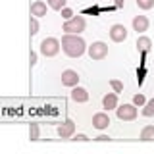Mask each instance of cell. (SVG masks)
I'll return each mask as SVG.
<instances>
[{"label": "cell", "mask_w": 154, "mask_h": 154, "mask_svg": "<svg viewBox=\"0 0 154 154\" xmlns=\"http://www.w3.org/2000/svg\"><path fill=\"white\" fill-rule=\"evenodd\" d=\"M60 48L66 52L69 58H79L85 54L87 50V42L81 38L79 35H71V33H66L62 37V42H60Z\"/></svg>", "instance_id": "1"}, {"label": "cell", "mask_w": 154, "mask_h": 154, "mask_svg": "<svg viewBox=\"0 0 154 154\" xmlns=\"http://www.w3.org/2000/svg\"><path fill=\"white\" fill-rule=\"evenodd\" d=\"M85 27H87V21H85V17L83 16H73V17H69V19H66V23H64V33H71V35H79V33H83L85 31Z\"/></svg>", "instance_id": "2"}, {"label": "cell", "mask_w": 154, "mask_h": 154, "mask_svg": "<svg viewBox=\"0 0 154 154\" xmlns=\"http://www.w3.org/2000/svg\"><path fill=\"white\" fill-rule=\"evenodd\" d=\"M60 52V41L54 37H46L41 41V54L46 58H52Z\"/></svg>", "instance_id": "3"}, {"label": "cell", "mask_w": 154, "mask_h": 154, "mask_svg": "<svg viewBox=\"0 0 154 154\" xmlns=\"http://www.w3.org/2000/svg\"><path fill=\"white\" fill-rule=\"evenodd\" d=\"M116 114H118V119H122V122H133L137 118V106L135 104L116 106Z\"/></svg>", "instance_id": "4"}, {"label": "cell", "mask_w": 154, "mask_h": 154, "mask_svg": "<svg viewBox=\"0 0 154 154\" xmlns=\"http://www.w3.org/2000/svg\"><path fill=\"white\" fill-rule=\"evenodd\" d=\"M87 52H89L91 60H104L108 56V45L106 42H93L91 46H87Z\"/></svg>", "instance_id": "5"}, {"label": "cell", "mask_w": 154, "mask_h": 154, "mask_svg": "<svg viewBox=\"0 0 154 154\" xmlns=\"http://www.w3.org/2000/svg\"><path fill=\"white\" fill-rule=\"evenodd\" d=\"M110 38H112L114 42H123L125 38H127V29H125V25L116 23V25L110 27Z\"/></svg>", "instance_id": "6"}, {"label": "cell", "mask_w": 154, "mask_h": 154, "mask_svg": "<svg viewBox=\"0 0 154 154\" xmlns=\"http://www.w3.org/2000/svg\"><path fill=\"white\" fill-rule=\"evenodd\" d=\"M73 133H75V123L71 122V119H67V122H64L62 125H58V135H60L62 139H69Z\"/></svg>", "instance_id": "7"}, {"label": "cell", "mask_w": 154, "mask_h": 154, "mask_svg": "<svg viewBox=\"0 0 154 154\" xmlns=\"http://www.w3.org/2000/svg\"><path fill=\"white\" fill-rule=\"evenodd\" d=\"M77 83H79V75H77V71L66 69L64 73H62V85H66V87H75Z\"/></svg>", "instance_id": "8"}, {"label": "cell", "mask_w": 154, "mask_h": 154, "mask_svg": "<svg viewBox=\"0 0 154 154\" xmlns=\"http://www.w3.org/2000/svg\"><path fill=\"white\" fill-rule=\"evenodd\" d=\"M108 125H110V118H108V114L98 112V114H94V116H93V127H96V129H106Z\"/></svg>", "instance_id": "9"}, {"label": "cell", "mask_w": 154, "mask_h": 154, "mask_svg": "<svg viewBox=\"0 0 154 154\" xmlns=\"http://www.w3.org/2000/svg\"><path fill=\"white\" fill-rule=\"evenodd\" d=\"M71 100L73 102H87L89 100V93L83 89V87H71Z\"/></svg>", "instance_id": "10"}, {"label": "cell", "mask_w": 154, "mask_h": 154, "mask_svg": "<svg viewBox=\"0 0 154 154\" xmlns=\"http://www.w3.org/2000/svg\"><path fill=\"white\" fill-rule=\"evenodd\" d=\"M148 29V17L146 16H135L133 17V31L144 33Z\"/></svg>", "instance_id": "11"}, {"label": "cell", "mask_w": 154, "mask_h": 154, "mask_svg": "<svg viewBox=\"0 0 154 154\" xmlns=\"http://www.w3.org/2000/svg\"><path fill=\"white\" fill-rule=\"evenodd\" d=\"M31 16L45 17L46 16V2H42V0H35V2L31 4Z\"/></svg>", "instance_id": "12"}, {"label": "cell", "mask_w": 154, "mask_h": 154, "mask_svg": "<svg viewBox=\"0 0 154 154\" xmlns=\"http://www.w3.org/2000/svg\"><path fill=\"white\" fill-rule=\"evenodd\" d=\"M135 46H137V50L141 52V54H148V52H150V48H152V41L148 37H139Z\"/></svg>", "instance_id": "13"}, {"label": "cell", "mask_w": 154, "mask_h": 154, "mask_svg": "<svg viewBox=\"0 0 154 154\" xmlns=\"http://www.w3.org/2000/svg\"><path fill=\"white\" fill-rule=\"evenodd\" d=\"M102 106H104L106 110H114L116 106H118V93H108V94H104Z\"/></svg>", "instance_id": "14"}, {"label": "cell", "mask_w": 154, "mask_h": 154, "mask_svg": "<svg viewBox=\"0 0 154 154\" xmlns=\"http://www.w3.org/2000/svg\"><path fill=\"white\" fill-rule=\"evenodd\" d=\"M141 139H143V141H154V125H146V127H143Z\"/></svg>", "instance_id": "15"}, {"label": "cell", "mask_w": 154, "mask_h": 154, "mask_svg": "<svg viewBox=\"0 0 154 154\" xmlns=\"http://www.w3.org/2000/svg\"><path fill=\"white\" fill-rule=\"evenodd\" d=\"M46 6L60 12L62 8H66V0H46Z\"/></svg>", "instance_id": "16"}, {"label": "cell", "mask_w": 154, "mask_h": 154, "mask_svg": "<svg viewBox=\"0 0 154 154\" xmlns=\"http://www.w3.org/2000/svg\"><path fill=\"white\" fill-rule=\"evenodd\" d=\"M143 116H146V118H152V116H154V98H152V100H148V102H144Z\"/></svg>", "instance_id": "17"}, {"label": "cell", "mask_w": 154, "mask_h": 154, "mask_svg": "<svg viewBox=\"0 0 154 154\" xmlns=\"http://www.w3.org/2000/svg\"><path fill=\"white\" fill-rule=\"evenodd\" d=\"M137 6L141 10H150L154 8V0H137Z\"/></svg>", "instance_id": "18"}, {"label": "cell", "mask_w": 154, "mask_h": 154, "mask_svg": "<svg viewBox=\"0 0 154 154\" xmlns=\"http://www.w3.org/2000/svg\"><path fill=\"white\" fill-rule=\"evenodd\" d=\"M29 29H31V35H37L38 33V19L35 16H31V21H29Z\"/></svg>", "instance_id": "19"}, {"label": "cell", "mask_w": 154, "mask_h": 154, "mask_svg": "<svg viewBox=\"0 0 154 154\" xmlns=\"http://www.w3.org/2000/svg\"><path fill=\"white\" fill-rule=\"evenodd\" d=\"M110 87H112L116 93H123V83H122V81H118V79H112V81H110Z\"/></svg>", "instance_id": "20"}, {"label": "cell", "mask_w": 154, "mask_h": 154, "mask_svg": "<svg viewBox=\"0 0 154 154\" xmlns=\"http://www.w3.org/2000/svg\"><path fill=\"white\" fill-rule=\"evenodd\" d=\"M29 135H31V141H37V139H38V125L37 123H31V127H29Z\"/></svg>", "instance_id": "21"}, {"label": "cell", "mask_w": 154, "mask_h": 154, "mask_svg": "<svg viewBox=\"0 0 154 154\" xmlns=\"http://www.w3.org/2000/svg\"><path fill=\"white\" fill-rule=\"evenodd\" d=\"M144 102H146L144 94H135V96H133V104H135V106H144Z\"/></svg>", "instance_id": "22"}, {"label": "cell", "mask_w": 154, "mask_h": 154, "mask_svg": "<svg viewBox=\"0 0 154 154\" xmlns=\"http://www.w3.org/2000/svg\"><path fill=\"white\" fill-rule=\"evenodd\" d=\"M60 12H62V17H64V19H69V17H73V12H71L69 8H62Z\"/></svg>", "instance_id": "23"}, {"label": "cell", "mask_w": 154, "mask_h": 154, "mask_svg": "<svg viewBox=\"0 0 154 154\" xmlns=\"http://www.w3.org/2000/svg\"><path fill=\"white\" fill-rule=\"evenodd\" d=\"M29 64H31V67L37 64V52H33V50H31V56H29Z\"/></svg>", "instance_id": "24"}, {"label": "cell", "mask_w": 154, "mask_h": 154, "mask_svg": "<svg viewBox=\"0 0 154 154\" xmlns=\"http://www.w3.org/2000/svg\"><path fill=\"white\" fill-rule=\"evenodd\" d=\"M73 141H89V137L83 135V133H79V135H75V137H73Z\"/></svg>", "instance_id": "25"}, {"label": "cell", "mask_w": 154, "mask_h": 154, "mask_svg": "<svg viewBox=\"0 0 154 154\" xmlns=\"http://www.w3.org/2000/svg\"><path fill=\"white\" fill-rule=\"evenodd\" d=\"M110 137H106V135H100V137H96V141H108Z\"/></svg>", "instance_id": "26"}, {"label": "cell", "mask_w": 154, "mask_h": 154, "mask_svg": "<svg viewBox=\"0 0 154 154\" xmlns=\"http://www.w3.org/2000/svg\"><path fill=\"white\" fill-rule=\"evenodd\" d=\"M116 6H118V8H122V6H123V0H116Z\"/></svg>", "instance_id": "27"}]
</instances>
